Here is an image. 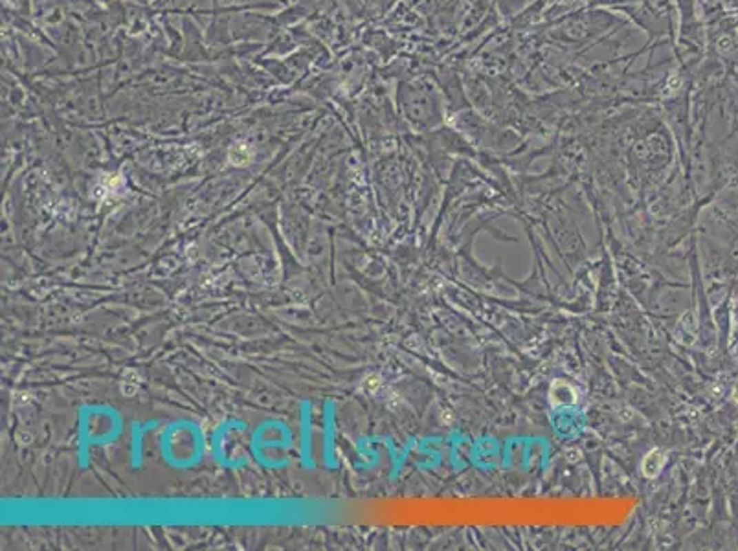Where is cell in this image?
I'll list each match as a JSON object with an SVG mask.
<instances>
[{"label": "cell", "mask_w": 738, "mask_h": 551, "mask_svg": "<svg viewBox=\"0 0 738 551\" xmlns=\"http://www.w3.org/2000/svg\"><path fill=\"white\" fill-rule=\"evenodd\" d=\"M665 461V458L662 456L659 450H654L652 454H648L645 458V463H643V470H645L646 476H656L659 470H662V465Z\"/></svg>", "instance_id": "obj_1"}]
</instances>
